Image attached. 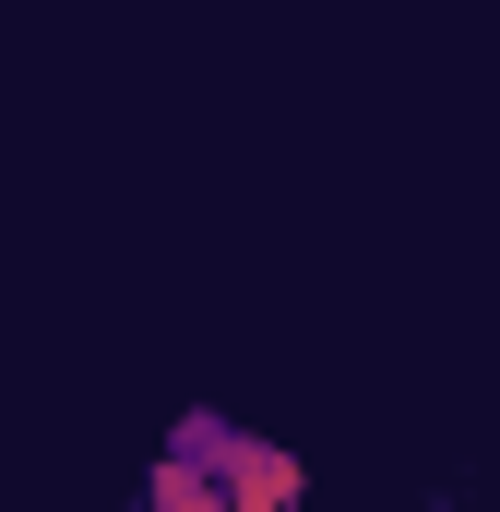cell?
Masks as SVG:
<instances>
[{"instance_id": "7a4b0ae2", "label": "cell", "mask_w": 500, "mask_h": 512, "mask_svg": "<svg viewBox=\"0 0 500 512\" xmlns=\"http://www.w3.org/2000/svg\"><path fill=\"white\" fill-rule=\"evenodd\" d=\"M143 512H227V477H215V453L191 441L179 465H155V477H143Z\"/></svg>"}, {"instance_id": "6da1fadb", "label": "cell", "mask_w": 500, "mask_h": 512, "mask_svg": "<svg viewBox=\"0 0 500 512\" xmlns=\"http://www.w3.org/2000/svg\"><path fill=\"white\" fill-rule=\"evenodd\" d=\"M203 453H215V477H227V512H298L310 489V465L298 453H274V441H239V429H191Z\"/></svg>"}]
</instances>
